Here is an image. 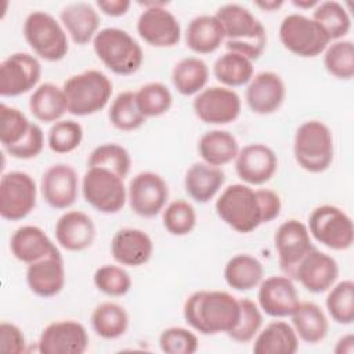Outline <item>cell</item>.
<instances>
[{
    "label": "cell",
    "mask_w": 354,
    "mask_h": 354,
    "mask_svg": "<svg viewBox=\"0 0 354 354\" xmlns=\"http://www.w3.org/2000/svg\"><path fill=\"white\" fill-rule=\"evenodd\" d=\"M0 350L8 354H22L26 351V340L22 329L12 322L0 324Z\"/></svg>",
    "instance_id": "obj_50"
},
{
    "label": "cell",
    "mask_w": 354,
    "mask_h": 354,
    "mask_svg": "<svg viewBox=\"0 0 354 354\" xmlns=\"http://www.w3.org/2000/svg\"><path fill=\"white\" fill-rule=\"evenodd\" d=\"M217 216L239 234L253 232L263 224L256 189L248 184H231L220 194L214 205Z\"/></svg>",
    "instance_id": "obj_6"
},
{
    "label": "cell",
    "mask_w": 354,
    "mask_h": 354,
    "mask_svg": "<svg viewBox=\"0 0 354 354\" xmlns=\"http://www.w3.org/2000/svg\"><path fill=\"white\" fill-rule=\"evenodd\" d=\"M167 199V183L153 171L137 173L127 187V201L131 210L144 218H152L163 212Z\"/></svg>",
    "instance_id": "obj_15"
},
{
    "label": "cell",
    "mask_w": 354,
    "mask_h": 354,
    "mask_svg": "<svg viewBox=\"0 0 354 354\" xmlns=\"http://www.w3.org/2000/svg\"><path fill=\"white\" fill-rule=\"evenodd\" d=\"M241 315L235 328L228 332V337L236 343H249L254 339L263 325L260 307L250 299H239Z\"/></svg>",
    "instance_id": "obj_48"
},
{
    "label": "cell",
    "mask_w": 354,
    "mask_h": 354,
    "mask_svg": "<svg viewBox=\"0 0 354 354\" xmlns=\"http://www.w3.org/2000/svg\"><path fill=\"white\" fill-rule=\"evenodd\" d=\"M310 235L321 245L332 250H346L354 241L351 217L337 206H317L308 216Z\"/></svg>",
    "instance_id": "obj_10"
},
{
    "label": "cell",
    "mask_w": 354,
    "mask_h": 354,
    "mask_svg": "<svg viewBox=\"0 0 354 354\" xmlns=\"http://www.w3.org/2000/svg\"><path fill=\"white\" fill-rule=\"evenodd\" d=\"M239 149L236 137L221 129L206 131L198 141V153L202 162L216 167L225 166L235 160Z\"/></svg>",
    "instance_id": "obj_31"
},
{
    "label": "cell",
    "mask_w": 354,
    "mask_h": 354,
    "mask_svg": "<svg viewBox=\"0 0 354 354\" xmlns=\"http://www.w3.org/2000/svg\"><path fill=\"white\" fill-rule=\"evenodd\" d=\"M108 119L115 129L122 131L137 130L147 120L136 104L134 91L130 90L119 93L112 100L108 109Z\"/></svg>",
    "instance_id": "obj_40"
},
{
    "label": "cell",
    "mask_w": 354,
    "mask_h": 354,
    "mask_svg": "<svg viewBox=\"0 0 354 354\" xmlns=\"http://www.w3.org/2000/svg\"><path fill=\"white\" fill-rule=\"evenodd\" d=\"M83 141V127L72 119H61L47 133L48 148L58 155L73 152Z\"/></svg>",
    "instance_id": "obj_46"
},
{
    "label": "cell",
    "mask_w": 354,
    "mask_h": 354,
    "mask_svg": "<svg viewBox=\"0 0 354 354\" xmlns=\"http://www.w3.org/2000/svg\"><path fill=\"white\" fill-rule=\"evenodd\" d=\"M35 123L15 106L0 104V142L8 153L18 147L32 131Z\"/></svg>",
    "instance_id": "obj_39"
},
{
    "label": "cell",
    "mask_w": 354,
    "mask_h": 354,
    "mask_svg": "<svg viewBox=\"0 0 354 354\" xmlns=\"http://www.w3.org/2000/svg\"><path fill=\"white\" fill-rule=\"evenodd\" d=\"M95 288L106 296H124L131 288L130 274L120 266L104 264L98 267L93 275Z\"/></svg>",
    "instance_id": "obj_47"
},
{
    "label": "cell",
    "mask_w": 354,
    "mask_h": 354,
    "mask_svg": "<svg viewBox=\"0 0 354 354\" xmlns=\"http://www.w3.org/2000/svg\"><path fill=\"white\" fill-rule=\"evenodd\" d=\"M333 351L336 354H353L354 353V335L347 333V335L342 336L336 342V346H335Z\"/></svg>",
    "instance_id": "obj_53"
},
{
    "label": "cell",
    "mask_w": 354,
    "mask_h": 354,
    "mask_svg": "<svg viewBox=\"0 0 354 354\" xmlns=\"http://www.w3.org/2000/svg\"><path fill=\"white\" fill-rule=\"evenodd\" d=\"M213 75L224 87H241L248 84L254 75L253 61L242 54L225 51L214 61Z\"/></svg>",
    "instance_id": "obj_37"
},
{
    "label": "cell",
    "mask_w": 354,
    "mask_h": 354,
    "mask_svg": "<svg viewBox=\"0 0 354 354\" xmlns=\"http://www.w3.org/2000/svg\"><path fill=\"white\" fill-rule=\"evenodd\" d=\"M130 166L131 158L129 151L116 142L100 144L87 158V167H104L116 173L122 178H126L130 171Z\"/></svg>",
    "instance_id": "obj_43"
},
{
    "label": "cell",
    "mask_w": 354,
    "mask_h": 354,
    "mask_svg": "<svg viewBox=\"0 0 354 354\" xmlns=\"http://www.w3.org/2000/svg\"><path fill=\"white\" fill-rule=\"evenodd\" d=\"M278 169V158L272 148L261 142L248 144L235 158L236 176L248 185L268 183Z\"/></svg>",
    "instance_id": "obj_19"
},
{
    "label": "cell",
    "mask_w": 354,
    "mask_h": 354,
    "mask_svg": "<svg viewBox=\"0 0 354 354\" xmlns=\"http://www.w3.org/2000/svg\"><path fill=\"white\" fill-rule=\"evenodd\" d=\"M260 209H261V216H263V224L270 223L275 220L282 210V202L281 196L268 188H259L256 189Z\"/></svg>",
    "instance_id": "obj_51"
},
{
    "label": "cell",
    "mask_w": 354,
    "mask_h": 354,
    "mask_svg": "<svg viewBox=\"0 0 354 354\" xmlns=\"http://www.w3.org/2000/svg\"><path fill=\"white\" fill-rule=\"evenodd\" d=\"M57 243L68 252H82L95 239V224L88 214L80 210L65 212L55 223Z\"/></svg>",
    "instance_id": "obj_25"
},
{
    "label": "cell",
    "mask_w": 354,
    "mask_h": 354,
    "mask_svg": "<svg viewBox=\"0 0 354 354\" xmlns=\"http://www.w3.org/2000/svg\"><path fill=\"white\" fill-rule=\"evenodd\" d=\"M29 111L35 119L43 123H55L62 119L66 108V100L62 87L51 82L39 84L29 98Z\"/></svg>",
    "instance_id": "obj_33"
},
{
    "label": "cell",
    "mask_w": 354,
    "mask_h": 354,
    "mask_svg": "<svg viewBox=\"0 0 354 354\" xmlns=\"http://www.w3.org/2000/svg\"><path fill=\"white\" fill-rule=\"evenodd\" d=\"M71 115L88 116L102 111L112 95L111 79L98 69H86L69 76L62 86Z\"/></svg>",
    "instance_id": "obj_3"
},
{
    "label": "cell",
    "mask_w": 354,
    "mask_h": 354,
    "mask_svg": "<svg viewBox=\"0 0 354 354\" xmlns=\"http://www.w3.org/2000/svg\"><path fill=\"white\" fill-rule=\"evenodd\" d=\"M183 315L202 335H227L239 321V299L225 290H196L184 301Z\"/></svg>",
    "instance_id": "obj_1"
},
{
    "label": "cell",
    "mask_w": 354,
    "mask_h": 354,
    "mask_svg": "<svg viewBox=\"0 0 354 354\" xmlns=\"http://www.w3.org/2000/svg\"><path fill=\"white\" fill-rule=\"evenodd\" d=\"M187 47L195 54H212L224 43V30L218 18L202 14L192 18L185 29Z\"/></svg>",
    "instance_id": "obj_29"
},
{
    "label": "cell",
    "mask_w": 354,
    "mask_h": 354,
    "mask_svg": "<svg viewBox=\"0 0 354 354\" xmlns=\"http://www.w3.org/2000/svg\"><path fill=\"white\" fill-rule=\"evenodd\" d=\"M330 318L340 325H350L354 321V282L344 279L335 283L325 299Z\"/></svg>",
    "instance_id": "obj_44"
},
{
    "label": "cell",
    "mask_w": 354,
    "mask_h": 354,
    "mask_svg": "<svg viewBox=\"0 0 354 354\" xmlns=\"http://www.w3.org/2000/svg\"><path fill=\"white\" fill-rule=\"evenodd\" d=\"M162 223L170 235L185 236L196 227V212L189 202L176 199L163 209Z\"/></svg>",
    "instance_id": "obj_45"
},
{
    "label": "cell",
    "mask_w": 354,
    "mask_h": 354,
    "mask_svg": "<svg viewBox=\"0 0 354 354\" xmlns=\"http://www.w3.org/2000/svg\"><path fill=\"white\" fill-rule=\"evenodd\" d=\"M93 50L97 58L119 76L136 73L144 61V53L138 41L129 32L115 26L98 30L93 39Z\"/></svg>",
    "instance_id": "obj_4"
},
{
    "label": "cell",
    "mask_w": 354,
    "mask_h": 354,
    "mask_svg": "<svg viewBox=\"0 0 354 354\" xmlns=\"http://www.w3.org/2000/svg\"><path fill=\"white\" fill-rule=\"evenodd\" d=\"M192 109L201 122L220 126L238 119L242 102L235 90L224 86H210L195 95Z\"/></svg>",
    "instance_id": "obj_12"
},
{
    "label": "cell",
    "mask_w": 354,
    "mask_h": 354,
    "mask_svg": "<svg viewBox=\"0 0 354 354\" xmlns=\"http://www.w3.org/2000/svg\"><path fill=\"white\" fill-rule=\"evenodd\" d=\"M59 22L75 44L84 46L98 33L100 15L90 3L75 1L61 10Z\"/></svg>",
    "instance_id": "obj_26"
},
{
    "label": "cell",
    "mask_w": 354,
    "mask_h": 354,
    "mask_svg": "<svg viewBox=\"0 0 354 354\" xmlns=\"http://www.w3.org/2000/svg\"><path fill=\"white\" fill-rule=\"evenodd\" d=\"M253 340L254 354H295L299 348V337L285 321H271Z\"/></svg>",
    "instance_id": "obj_32"
},
{
    "label": "cell",
    "mask_w": 354,
    "mask_h": 354,
    "mask_svg": "<svg viewBox=\"0 0 354 354\" xmlns=\"http://www.w3.org/2000/svg\"><path fill=\"white\" fill-rule=\"evenodd\" d=\"M87 347V329L76 319H59L48 324L37 342V350L41 354H83Z\"/></svg>",
    "instance_id": "obj_17"
},
{
    "label": "cell",
    "mask_w": 354,
    "mask_h": 354,
    "mask_svg": "<svg viewBox=\"0 0 354 354\" xmlns=\"http://www.w3.org/2000/svg\"><path fill=\"white\" fill-rule=\"evenodd\" d=\"M278 33L282 46L301 58L322 54L330 43L325 30L313 18L299 12L288 14L282 19Z\"/></svg>",
    "instance_id": "obj_9"
},
{
    "label": "cell",
    "mask_w": 354,
    "mask_h": 354,
    "mask_svg": "<svg viewBox=\"0 0 354 354\" xmlns=\"http://www.w3.org/2000/svg\"><path fill=\"white\" fill-rule=\"evenodd\" d=\"M225 183V174L221 167L205 162L192 163L184 177V188L191 199L198 203H207L213 199Z\"/></svg>",
    "instance_id": "obj_28"
},
{
    "label": "cell",
    "mask_w": 354,
    "mask_h": 354,
    "mask_svg": "<svg viewBox=\"0 0 354 354\" xmlns=\"http://www.w3.org/2000/svg\"><path fill=\"white\" fill-rule=\"evenodd\" d=\"M136 104L145 118H158L170 111L173 95L162 82H148L134 91Z\"/></svg>",
    "instance_id": "obj_41"
},
{
    "label": "cell",
    "mask_w": 354,
    "mask_h": 354,
    "mask_svg": "<svg viewBox=\"0 0 354 354\" xmlns=\"http://www.w3.org/2000/svg\"><path fill=\"white\" fill-rule=\"evenodd\" d=\"M37 187L25 171L3 173L0 180V216L7 221H19L36 207Z\"/></svg>",
    "instance_id": "obj_11"
},
{
    "label": "cell",
    "mask_w": 354,
    "mask_h": 354,
    "mask_svg": "<svg viewBox=\"0 0 354 354\" xmlns=\"http://www.w3.org/2000/svg\"><path fill=\"white\" fill-rule=\"evenodd\" d=\"M111 253L113 260L120 266L140 267L151 260L153 242L140 228H120L111 239Z\"/></svg>",
    "instance_id": "obj_24"
},
{
    "label": "cell",
    "mask_w": 354,
    "mask_h": 354,
    "mask_svg": "<svg viewBox=\"0 0 354 354\" xmlns=\"http://www.w3.org/2000/svg\"><path fill=\"white\" fill-rule=\"evenodd\" d=\"M286 97L283 79L272 71H261L250 79L245 91L249 109L257 115H271L277 112Z\"/></svg>",
    "instance_id": "obj_21"
},
{
    "label": "cell",
    "mask_w": 354,
    "mask_h": 354,
    "mask_svg": "<svg viewBox=\"0 0 354 354\" xmlns=\"http://www.w3.org/2000/svg\"><path fill=\"white\" fill-rule=\"evenodd\" d=\"M223 30L227 51H234L256 61L267 46V30L264 25L238 3H227L216 11Z\"/></svg>",
    "instance_id": "obj_2"
},
{
    "label": "cell",
    "mask_w": 354,
    "mask_h": 354,
    "mask_svg": "<svg viewBox=\"0 0 354 354\" xmlns=\"http://www.w3.org/2000/svg\"><path fill=\"white\" fill-rule=\"evenodd\" d=\"M26 283L39 297L57 296L65 286V266L58 248L48 256L28 264Z\"/></svg>",
    "instance_id": "obj_23"
},
{
    "label": "cell",
    "mask_w": 354,
    "mask_h": 354,
    "mask_svg": "<svg viewBox=\"0 0 354 354\" xmlns=\"http://www.w3.org/2000/svg\"><path fill=\"white\" fill-rule=\"evenodd\" d=\"M57 249L55 243L37 225H22L10 238L12 256L25 264H32Z\"/></svg>",
    "instance_id": "obj_27"
},
{
    "label": "cell",
    "mask_w": 354,
    "mask_h": 354,
    "mask_svg": "<svg viewBox=\"0 0 354 354\" xmlns=\"http://www.w3.org/2000/svg\"><path fill=\"white\" fill-rule=\"evenodd\" d=\"M95 6L108 17H122L127 14L131 3L129 0H98Z\"/></svg>",
    "instance_id": "obj_52"
},
{
    "label": "cell",
    "mask_w": 354,
    "mask_h": 354,
    "mask_svg": "<svg viewBox=\"0 0 354 354\" xmlns=\"http://www.w3.org/2000/svg\"><path fill=\"white\" fill-rule=\"evenodd\" d=\"M40 192L50 207L57 210L71 207L79 194V177L76 170L68 163L48 166L41 176Z\"/></svg>",
    "instance_id": "obj_18"
},
{
    "label": "cell",
    "mask_w": 354,
    "mask_h": 354,
    "mask_svg": "<svg viewBox=\"0 0 354 354\" xmlns=\"http://www.w3.org/2000/svg\"><path fill=\"white\" fill-rule=\"evenodd\" d=\"M80 188L84 201L104 214L120 212L127 201L124 178L104 167H87Z\"/></svg>",
    "instance_id": "obj_8"
},
{
    "label": "cell",
    "mask_w": 354,
    "mask_h": 354,
    "mask_svg": "<svg viewBox=\"0 0 354 354\" xmlns=\"http://www.w3.org/2000/svg\"><path fill=\"white\" fill-rule=\"evenodd\" d=\"M90 322L97 336L105 340H113L127 332L130 318L126 308L120 304L104 301L93 310Z\"/></svg>",
    "instance_id": "obj_36"
},
{
    "label": "cell",
    "mask_w": 354,
    "mask_h": 354,
    "mask_svg": "<svg viewBox=\"0 0 354 354\" xmlns=\"http://www.w3.org/2000/svg\"><path fill=\"white\" fill-rule=\"evenodd\" d=\"M22 33L33 53L47 62L61 61L69 51L68 33L50 12L40 10L29 12L24 21Z\"/></svg>",
    "instance_id": "obj_7"
},
{
    "label": "cell",
    "mask_w": 354,
    "mask_h": 354,
    "mask_svg": "<svg viewBox=\"0 0 354 354\" xmlns=\"http://www.w3.org/2000/svg\"><path fill=\"white\" fill-rule=\"evenodd\" d=\"M324 66L326 72L340 80L354 76V44L351 40H335L324 51Z\"/></svg>",
    "instance_id": "obj_42"
},
{
    "label": "cell",
    "mask_w": 354,
    "mask_h": 354,
    "mask_svg": "<svg viewBox=\"0 0 354 354\" xmlns=\"http://www.w3.org/2000/svg\"><path fill=\"white\" fill-rule=\"evenodd\" d=\"M264 277L261 261L248 253L232 256L224 267V279L230 288L238 292L257 288Z\"/></svg>",
    "instance_id": "obj_34"
},
{
    "label": "cell",
    "mask_w": 354,
    "mask_h": 354,
    "mask_svg": "<svg viewBox=\"0 0 354 354\" xmlns=\"http://www.w3.org/2000/svg\"><path fill=\"white\" fill-rule=\"evenodd\" d=\"M169 1L147 7L137 19V33L149 46L170 48L181 39V25L176 15L166 8Z\"/></svg>",
    "instance_id": "obj_14"
},
{
    "label": "cell",
    "mask_w": 354,
    "mask_h": 354,
    "mask_svg": "<svg viewBox=\"0 0 354 354\" xmlns=\"http://www.w3.org/2000/svg\"><path fill=\"white\" fill-rule=\"evenodd\" d=\"M299 301V293L290 277L272 275L259 285L257 306L272 318L289 317Z\"/></svg>",
    "instance_id": "obj_22"
},
{
    "label": "cell",
    "mask_w": 354,
    "mask_h": 354,
    "mask_svg": "<svg viewBox=\"0 0 354 354\" xmlns=\"http://www.w3.org/2000/svg\"><path fill=\"white\" fill-rule=\"evenodd\" d=\"M274 245L283 275L292 279L301 259L314 248L307 225L296 218L279 224L274 235Z\"/></svg>",
    "instance_id": "obj_16"
},
{
    "label": "cell",
    "mask_w": 354,
    "mask_h": 354,
    "mask_svg": "<svg viewBox=\"0 0 354 354\" xmlns=\"http://www.w3.org/2000/svg\"><path fill=\"white\" fill-rule=\"evenodd\" d=\"M159 347L166 354H194L199 342L192 330L183 326H170L160 333Z\"/></svg>",
    "instance_id": "obj_49"
},
{
    "label": "cell",
    "mask_w": 354,
    "mask_h": 354,
    "mask_svg": "<svg viewBox=\"0 0 354 354\" xmlns=\"http://www.w3.org/2000/svg\"><path fill=\"white\" fill-rule=\"evenodd\" d=\"M293 155L308 173H324L333 162L335 147L330 129L321 120H306L295 133Z\"/></svg>",
    "instance_id": "obj_5"
},
{
    "label": "cell",
    "mask_w": 354,
    "mask_h": 354,
    "mask_svg": "<svg viewBox=\"0 0 354 354\" xmlns=\"http://www.w3.org/2000/svg\"><path fill=\"white\" fill-rule=\"evenodd\" d=\"M319 1L317 0H292V4L296 7V8H300V10H310V8H314Z\"/></svg>",
    "instance_id": "obj_55"
},
{
    "label": "cell",
    "mask_w": 354,
    "mask_h": 354,
    "mask_svg": "<svg viewBox=\"0 0 354 354\" xmlns=\"http://www.w3.org/2000/svg\"><path fill=\"white\" fill-rule=\"evenodd\" d=\"M253 4L263 11L272 12V11L279 10L283 6V1L282 0H256V1H253Z\"/></svg>",
    "instance_id": "obj_54"
},
{
    "label": "cell",
    "mask_w": 354,
    "mask_h": 354,
    "mask_svg": "<svg viewBox=\"0 0 354 354\" xmlns=\"http://www.w3.org/2000/svg\"><path fill=\"white\" fill-rule=\"evenodd\" d=\"M337 277V261L317 248H313L301 259L293 274V279H297L306 290L315 295L329 290L336 283Z\"/></svg>",
    "instance_id": "obj_20"
},
{
    "label": "cell",
    "mask_w": 354,
    "mask_h": 354,
    "mask_svg": "<svg viewBox=\"0 0 354 354\" xmlns=\"http://www.w3.org/2000/svg\"><path fill=\"white\" fill-rule=\"evenodd\" d=\"M289 317L292 318V326L300 340L315 344L326 337L329 322L324 310L317 303L299 301Z\"/></svg>",
    "instance_id": "obj_30"
},
{
    "label": "cell",
    "mask_w": 354,
    "mask_h": 354,
    "mask_svg": "<svg viewBox=\"0 0 354 354\" xmlns=\"http://www.w3.org/2000/svg\"><path fill=\"white\" fill-rule=\"evenodd\" d=\"M41 64L29 53H12L0 62V95L18 97L36 88Z\"/></svg>",
    "instance_id": "obj_13"
},
{
    "label": "cell",
    "mask_w": 354,
    "mask_h": 354,
    "mask_svg": "<svg viewBox=\"0 0 354 354\" xmlns=\"http://www.w3.org/2000/svg\"><path fill=\"white\" fill-rule=\"evenodd\" d=\"M209 80V66L199 57H185L171 69V83L177 93L189 97L201 93Z\"/></svg>",
    "instance_id": "obj_35"
},
{
    "label": "cell",
    "mask_w": 354,
    "mask_h": 354,
    "mask_svg": "<svg viewBox=\"0 0 354 354\" xmlns=\"http://www.w3.org/2000/svg\"><path fill=\"white\" fill-rule=\"evenodd\" d=\"M328 35L330 41L343 39L351 29V18L344 6L335 0L319 1L311 17Z\"/></svg>",
    "instance_id": "obj_38"
}]
</instances>
